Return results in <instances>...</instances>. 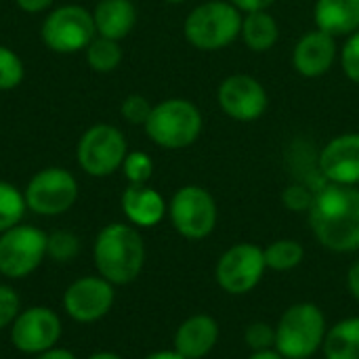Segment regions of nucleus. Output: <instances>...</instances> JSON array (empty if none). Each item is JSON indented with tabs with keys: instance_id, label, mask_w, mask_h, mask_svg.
Instances as JSON below:
<instances>
[{
	"instance_id": "f257e3e1",
	"label": "nucleus",
	"mask_w": 359,
	"mask_h": 359,
	"mask_svg": "<svg viewBox=\"0 0 359 359\" xmlns=\"http://www.w3.org/2000/svg\"><path fill=\"white\" fill-rule=\"evenodd\" d=\"M316 240L332 252L359 248V189L355 185L328 183L316 191L309 208Z\"/></svg>"
},
{
	"instance_id": "f03ea898",
	"label": "nucleus",
	"mask_w": 359,
	"mask_h": 359,
	"mask_svg": "<svg viewBox=\"0 0 359 359\" xmlns=\"http://www.w3.org/2000/svg\"><path fill=\"white\" fill-rule=\"evenodd\" d=\"M93 261L101 278L114 286H126L143 271L145 242L137 227L126 223H109L95 238Z\"/></svg>"
},
{
	"instance_id": "7ed1b4c3",
	"label": "nucleus",
	"mask_w": 359,
	"mask_h": 359,
	"mask_svg": "<svg viewBox=\"0 0 359 359\" xmlns=\"http://www.w3.org/2000/svg\"><path fill=\"white\" fill-rule=\"evenodd\" d=\"M242 32V11L229 0L198 4L183 23L185 40L198 50H221L236 42Z\"/></svg>"
},
{
	"instance_id": "20e7f679",
	"label": "nucleus",
	"mask_w": 359,
	"mask_h": 359,
	"mask_svg": "<svg viewBox=\"0 0 359 359\" xmlns=\"http://www.w3.org/2000/svg\"><path fill=\"white\" fill-rule=\"evenodd\" d=\"M143 128L151 143L158 147L185 149L200 139L204 120L196 103L189 99L172 97L154 105Z\"/></svg>"
},
{
	"instance_id": "39448f33",
	"label": "nucleus",
	"mask_w": 359,
	"mask_h": 359,
	"mask_svg": "<svg viewBox=\"0 0 359 359\" xmlns=\"http://www.w3.org/2000/svg\"><path fill=\"white\" fill-rule=\"evenodd\" d=\"M326 332L322 309L313 303H297L276 326V351L286 359H309L322 349Z\"/></svg>"
},
{
	"instance_id": "423d86ee",
	"label": "nucleus",
	"mask_w": 359,
	"mask_h": 359,
	"mask_svg": "<svg viewBox=\"0 0 359 359\" xmlns=\"http://www.w3.org/2000/svg\"><path fill=\"white\" fill-rule=\"evenodd\" d=\"M97 36L93 13L80 4H65L50 11L40 27L44 46L57 55H74L86 50Z\"/></svg>"
},
{
	"instance_id": "0eeeda50",
	"label": "nucleus",
	"mask_w": 359,
	"mask_h": 359,
	"mask_svg": "<svg viewBox=\"0 0 359 359\" xmlns=\"http://www.w3.org/2000/svg\"><path fill=\"white\" fill-rule=\"evenodd\" d=\"M128 154L126 139L120 128L111 124H95L78 141L76 160L78 166L90 177H109L118 168Z\"/></svg>"
},
{
	"instance_id": "6e6552de",
	"label": "nucleus",
	"mask_w": 359,
	"mask_h": 359,
	"mask_svg": "<svg viewBox=\"0 0 359 359\" xmlns=\"http://www.w3.org/2000/svg\"><path fill=\"white\" fill-rule=\"evenodd\" d=\"M27 210L40 217H59L67 212L78 200V181L76 177L61 168L48 166L38 170L23 191Z\"/></svg>"
},
{
	"instance_id": "1a4fd4ad",
	"label": "nucleus",
	"mask_w": 359,
	"mask_h": 359,
	"mask_svg": "<svg viewBox=\"0 0 359 359\" xmlns=\"http://www.w3.org/2000/svg\"><path fill=\"white\" fill-rule=\"evenodd\" d=\"M46 233L34 225H15L0 233V273L23 280L46 259Z\"/></svg>"
},
{
	"instance_id": "9d476101",
	"label": "nucleus",
	"mask_w": 359,
	"mask_h": 359,
	"mask_svg": "<svg viewBox=\"0 0 359 359\" xmlns=\"http://www.w3.org/2000/svg\"><path fill=\"white\" fill-rule=\"evenodd\" d=\"M172 227L187 240H204L217 227V202L200 185H183L168 204Z\"/></svg>"
},
{
	"instance_id": "9b49d317",
	"label": "nucleus",
	"mask_w": 359,
	"mask_h": 359,
	"mask_svg": "<svg viewBox=\"0 0 359 359\" xmlns=\"http://www.w3.org/2000/svg\"><path fill=\"white\" fill-rule=\"evenodd\" d=\"M265 252L257 244H233L227 248L217 263V282L227 294H246L250 292L263 278Z\"/></svg>"
},
{
	"instance_id": "f8f14e48",
	"label": "nucleus",
	"mask_w": 359,
	"mask_h": 359,
	"mask_svg": "<svg viewBox=\"0 0 359 359\" xmlns=\"http://www.w3.org/2000/svg\"><path fill=\"white\" fill-rule=\"evenodd\" d=\"M61 332V318L53 309L36 305L19 311L15 318L11 324V343L25 355H40L57 347Z\"/></svg>"
},
{
	"instance_id": "ddd939ff",
	"label": "nucleus",
	"mask_w": 359,
	"mask_h": 359,
	"mask_svg": "<svg viewBox=\"0 0 359 359\" xmlns=\"http://www.w3.org/2000/svg\"><path fill=\"white\" fill-rule=\"evenodd\" d=\"M221 111L236 122L259 120L269 105V95L261 80L250 74H231L217 88Z\"/></svg>"
},
{
	"instance_id": "4468645a",
	"label": "nucleus",
	"mask_w": 359,
	"mask_h": 359,
	"mask_svg": "<svg viewBox=\"0 0 359 359\" xmlns=\"http://www.w3.org/2000/svg\"><path fill=\"white\" fill-rule=\"evenodd\" d=\"M114 303V284L101 276H84L76 280L63 294V309L78 324H95L103 320L111 311Z\"/></svg>"
},
{
	"instance_id": "2eb2a0df",
	"label": "nucleus",
	"mask_w": 359,
	"mask_h": 359,
	"mask_svg": "<svg viewBox=\"0 0 359 359\" xmlns=\"http://www.w3.org/2000/svg\"><path fill=\"white\" fill-rule=\"evenodd\" d=\"M318 168L328 183L359 185V133L330 139L320 151Z\"/></svg>"
},
{
	"instance_id": "dca6fc26",
	"label": "nucleus",
	"mask_w": 359,
	"mask_h": 359,
	"mask_svg": "<svg viewBox=\"0 0 359 359\" xmlns=\"http://www.w3.org/2000/svg\"><path fill=\"white\" fill-rule=\"evenodd\" d=\"M337 59V38L322 32L311 29L305 32L292 50V67L303 78H320L330 72Z\"/></svg>"
},
{
	"instance_id": "f3484780",
	"label": "nucleus",
	"mask_w": 359,
	"mask_h": 359,
	"mask_svg": "<svg viewBox=\"0 0 359 359\" xmlns=\"http://www.w3.org/2000/svg\"><path fill=\"white\" fill-rule=\"evenodd\" d=\"M219 341V324L206 313L187 318L175 332V351L185 359L206 358Z\"/></svg>"
},
{
	"instance_id": "a211bd4d",
	"label": "nucleus",
	"mask_w": 359,
	"mask_h": 359,
	"mask_svg": "<svg viewBox=\"0 0 359 359\" xmlns=\"http://www.w3.org/2000/svg\"><path fill=\"white\" fill-rule=\"evenodd\" d=\"M122 212L133 227H156L168 212L160 191L149 185H128L122 194Z\"/></svg>"
},
{
	"instance_id": "6ab92c4d",
	"label": "nucleus",
	"mask_w": 359,
	"mask_h": 359,
	"mask_svg": "<svg viewBox=\"0 0 359 359\" xmlns=\"http://www.w3.org/2000/svg\"><path fill=\"white\" fill-rule=\"evenodd\" d=\"M316 27L341 38L359 29V0H318L313 6Z\"/></svg>"
},
{
	"instance_id": "aec40b11",
	"label": "nucleus",
	"mask_w": 359,
	"mask_h": 359,
	"mask_svg": "<svg viewBox=\"0 0 359 359\" xmlns=\"http://www.w3.org/2000/svg\"><path fill=\"white\" fill-rule=\"evenodd\" d=\"M97 36L122 40L137 23V6L133 0H99L93 11Z\"/></svg>"
},
{
	"instance_id": "412c9836",
	"label": "nucleus",
	"mask_w": 359,
	"mask_h": 359,
	"mask_svg": "<svg viewBox=\"0 0 359 359\" xmlns=\"http://www.w3.org/2000/svg\"><path fill=\"white\" fill-rule=\"evenodd\" d=\"M240 38L255 53H267L276 46L280 38V25L269 11L244 13Z\"/></svg>"
},
{
	"instance_id": "4be33fe9",
	"label": "nucleus",
	"mask_w": 359,
	"mask_h": 359,
	"mask_svg": "<svg viewBox=\"0 0 359 359\" xmlns=\"http://www.w3.org/2000/svg\"><path fill=\"white\" fill-rule=\"evenodd\" d=\"M326 359H359V318L334 324L324 339Z\"/></svg>"
},
{
	"instance_id": "5701e85b",
	"label": "nucleus",
	"mask_w": 359,
	"mask_h": 359,
	"mask_svg": "<svg viewBox=\"0 0 359 359\" xmlns=\"http://www.w3.org/2000/svg\"><path fill=\"white\" fill-rule=\"evenodd\" d=\"M86 63L93 72L99 74H109L118 69L122 63V46L118 40L95 36L93 42L86 46Z\"/></svg>"
},
{
	"instance_id": "b1692460",
	"label": "nucleus",
	"mask_w": 359,
	"mask_h": 359,
	"mask_svg": "<svg viewBox=\"0 0 359 359\" xmlns=\"http://www.w3.org/2000/svg\"><path fill=\"white\" fill-rule=\"evenodd\" d=\"M265 265L273 271H290L301 265L305 248L297 240H276L265 250Z\"/></svg>"
},
{
	"instance_id": "393cba45",
	"label": "nucleus",
	"mask_w": 359,
	"mask_h": 359,
	"mask_svg": "<svg viewBox=\"0 0 359 359\" xmlns=\"http://www.w3.org/2000/svg\"><path fill=\"white\" fill-rule=\"evenodd\" d=\"M27 210L23 191H19L13 183L0 179V233L21 223Z\"/></svg>"
},
{
	"instance_id": "a878e982",
	"label": "nucleus",
	"mask_w": 359,
	"mask_h": 359,
	"mask_svg": "<svg viewBox=\"0 0 359 359\" xmlns=\"http://www.w3.org/2000/svg\"><path fill=\"white\" fill-rule=\"evenodd\" d=\"M80 252V240L76 233L57 229L48 233L46 238V257L53 259L55 263H69L78 257Z\"/></svg>"
},
{
	"instance_id": "bb28decb",
	"label": "nucleus",
	"mask_w": 359,
	"mask_h": 359,
	"mask_svg": "<svg viewBox=\"0 0 359 359\" xmlns=\"http://www.w3.org/2000/svg\"><path fill=\"white\" fill-rule=\"evenodd\" d=\"M25 69L21 57L8 46L0 44V90H13L23 82Z\"/></svg>"
},
{
	"instance_id": "cd10ccee",
	"label": "nucleus",
	"mask_w": 359,
	"mask_h": 359,
	"mask_svg": "<svg viewBox=\"0 0 359 359\" xmlns=\"http://www.w3.org/2000/svg\"><path fill=\"white\" fill-rule=\"evenodd\" d=\"M122 172L128 185H147L154 175V160L145 151H128L122 162Z\"/></svg>"
},
{
	"instance_id": "c85d7f7f",
	"label": "nucleus",
	"mask_w": 359,
	"mask_h": 359,
	"mask_svg": "<svg viewBox=\"0 0 359 359\" xmlns=\"http://www.w3.org/2000/svg\"><path fill=\"white\" fill-rule=\"evenodd\" d=\"M154 105L149 103L147 97L143 95H128L122 105H120V114L122 118L128 122V124H135V126H145L149 114H151Z\"/></svg>"
},
{
	"instance_id": "c756f323",
	"label": "nucleus",
	"mask_w": 359,
	"mask_h": 359,
	"mask_svg": "<svg viewBox=\"0 0 359 359\" xmlns=\"http://www.w3.org/2000/svg\"><path fill=\"white\" fill-rule=\"evenodd\" d=\"M244 341L252 351H267L276 349V328L265 322H255L246 328Z\"/></svg>"
},
{
	"instance_id": "7c9ffc66",
	"label": "nucleus",
	"mask_w": 359,
	"mask_h": 359,
	"mask_svg": "<svg viewBox=\"0 0 359 359\" xmlns=\"http://www.w3.org/2000/svg\"><path fill=\"white\" fill-rule=\"evenodd\" d=\"M313 198H316V191H311L303 183H292L282 194L284 206L288 210H292V212H309V208L313 204Z\"/></svg>"
},
{
	"instance_id": "2f4dec72",
	"label": "nucleus",
	"mask_w": 359,
	"mask_h": 359,
	"mask_svg": "<svg viewBox=\"0 0 359 359\" xmlns=\"http://www.w3.org/2000/svg\"><path fill=\"white\" fill-rule=\"evenodd\" d=\"M341 65L345 76L359 86V29L347 36L343 50H341Z\"/></svg>"
},
{
	"instance_id": "473e14b6",
	"label": "nucleus",
	"mask_w": 359,
	"mask_h": 359,
	"mask_svg": "<svg viewBox=\"0 0 359 359\" xmlns=\"http://www.w3.org/2000/svg\"><path fill=\"white\" fill-rule=\"evenodd\" d=\"M19 311H21V303L15 288H11L8 284H0V330L11 328Z\"/></svg>"
},
{
	"instance_id": "72a5a7b5",
	"label": "nucleus",
	"mask_w": 359,
	"mask_h": 359,
	"mask_svg": "<svg viewBox=\"0 0 359 359\" xmlns=\"http://www.w3.org/2000/svg\"><path fill=\"white\" fill-rule=\"evenodd\" d=\"M236 4L242 13H255V11H269V6L276 4V0H229Z\"/></svg>"
},
{
	"instance_id": "f704fd0d",
	"label": "nucleus",
	"mask_w": 359,
	"mask_h": 359,
	"mask_svg": "<svg viewBox=\"0 0 359 359\" xmlns=\"http://www.w3.org/2000/svg\"><path fill=\"white\" fill-rule=\"evenodd\" d=\"M55 0H15V4L23 11V13H44L53 6Z\"/></svg>"
},
{
	"instance_id": "c9c22d12",
	"label": "nucleus",
	"mask_w": 359,
	"mask_h": 359,
	"mask_svg": "<svg viewBox=\"0 0 359 359\" xmlns=\"http://www.w3.org/2000/svg\"><path fill=\"white\" fill-rule=\"evenodd\" d=\"M347 286H349V292L353 294V299L359 301V261L351 265V269L347 273Z\"/></svg>"
},
{
	"instance_id": "e433bc0d",
	"label": "nucleus",
	"mask_w": 359,
	"mask_h": 359,
	"mask_svg": "<svg viewBox=\"0 0 359 359\" xmlns=\"http://www.w3.org/2000/svg\"><path fill=\"white\" fill-rule=\"evenodd\" d=\"M36 359H78L69 349H61V347H53L40 355H36Z\"/></svg>"
},
{
	"instance_id": "4c0bfd02",
	"label": "nucleus",
	"mask_w": 359,
	"mask_h": 359,
	"mask_svg": "<svg viewBox=\"0 0 359 359\" xmlns=\"http://www.w3.org/2000/svg\"><path fill=\"white\" fill-rule=\"evenodd\" d=\"M248 359H286L280 351L276 349H267V351H252V355Z\"/></svg>"
},
{
	"instance_id": "58836bf2",
	"label": "nucleus",
	"mask_w": 359,
	"mask_h": 359,
	"mask_svg": "<svg viewBox=\"0 0 359 359\" xmlns=\"http://www.w3.org/2000/svg\"><path fill=\"white\" fill-rule=\"evenodd\" d=\"M145 359H185V358H183V355H179V353L172 349V351H156V353L147 355Z\"/></svg>"
},
{
	"instance_id": "ea45409f",
	"label": "nucleus",
	"mask_w": 359,
	"mask_h": 359,
	"mask_svg": "<svg viewBox=\"0 0 359 359\" xmlns=\"http://www.w3.org/2000/svg\"><path fill=\"white\" fill-rule=\"evenodd\" d=\"M86 359H122L118 353H111V351H97L93 355H88Z\"/></svg>"
},
{
	"instance_id": "a19ab883",
	"label": "nucleus",
	"mask_w": 359,
	"mask_h": 359,
	"mask_svg": "<svg viewBox=\"0 0 359 359\" xmlns=\"http://www.w3.org/2000/svg\"><path fill=\"white\" fill-rule=\"evenodd\" d=\"M164 2H168V4H183V2H187V0H164Z\"/></svg>"
}]
</instances>
